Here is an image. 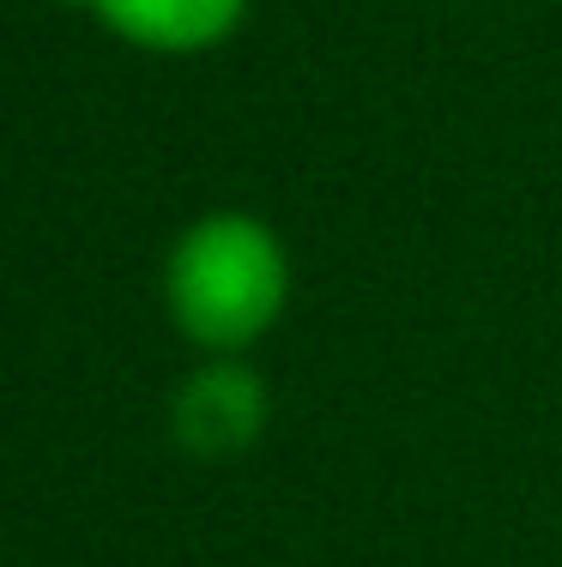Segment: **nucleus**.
Listing matches in <instances>:
<instances>
[{
  "label": "nucleus",
  "mask_w": 562,
  "mask_h": 567,
  "mask_svg": "<svg viewBox=\"0 0 562 567\" xmlns=\"http://www.w3.org/2000/svg\"><path fill=\"white\" fill-rule=\"evenodd\" d=\"M145 55H212L248 19V0H61Z\"/></svg>",
  "instance_id": "7ed1b4c3"
},
{
  "label": "nucleus",
  "mask_w": 562,
  "mask_h": 567,
  "mask_svg": "<svg viewBox=\"0 0 562 567\" xmlns=\"http://www.w3.org/2000/svg\"><path fill=\"white\" fill-rule=\"evenodd\" d=\"M164 308L206 357H243L290 308V254L254 212H206L170 241Z\"/></svg>",
  "instance_id": "f257e3e1"
},
{
  "label": "nucleus",
  "mask_w": 562,
  "mask_h": 567,
  "mask_svg": "<svg viewBox=\"0 0 562 567\" xmlns=\"http://www.w3.org/2000/svg\"><path fill=\"white\" fill-rule=\"evenodd\" d=\"M266 381L243 357H212L170 399V429L194 458H236L266 435Z\"/></svg>",
  "instance_id": "f03ea898"
}]
</instances>
